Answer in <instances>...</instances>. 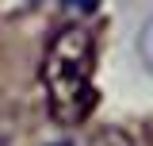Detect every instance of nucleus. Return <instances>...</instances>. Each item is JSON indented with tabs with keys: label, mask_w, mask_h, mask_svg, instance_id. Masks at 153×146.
Listing matches in <instances>:
<instances>
[{
	"label": "nucleus",
	"mask_w": 153,
	"mask_h": 146,
	"mask_svg": "<svg viewBox=\"0 0 153 146\" xmlns=\"http://www.w3.org/2000/svg\"><path fill=\"white\" fill-rule=\"evenodd\" d=\"M96 46L84 27H61L42 54L46 104L61 127H76L96 108Z\"/></svg>",
	"instance_id": "1"
},
{
	"label": "nucleus",
	"mask_w": 153,
	"mask_h": 146,
	"mask_svg": "<svg viewBox=\"0 0 153 146\" xmlns=\"http://www.w3.org/2000/svg\"><path fill=\"white\" fill-rule=\"evenodd\" d=\"M50 146H69V142H50Z\"/></svg>",
	"instance_id": "4"
},
{
	"label": "nucleus",
	"mask_w": 153,
	"mask_h": 146,
	"mask_svg": "<svg viewBox=\"0 0 153 146\" xmlns=\"http://www.w3.org/2000/svg\"><path fill=\"white\" fill-rule=\"evenodd\" d=\"M138 54H142V62L153 69V16L146 19V27H142V35H138Z\"/></svg>",
	"instance_id": "2"
},
{
	"label": "nucleus",
	"mask_w": 153,
	"mask_h": 146,
	"mask_svg": "<svg viewBox=\"0 0 153 146\" xmlns=\"http://www.w3.org/2000/svg\"><path fill=\"white\" fill-rule=\"evenodd\" d=\"M92 146H130V138H126V135H123V131H100V135H96L92 138Z\"/></svg>",
	"instance_id": "3"
}]
</instances>
